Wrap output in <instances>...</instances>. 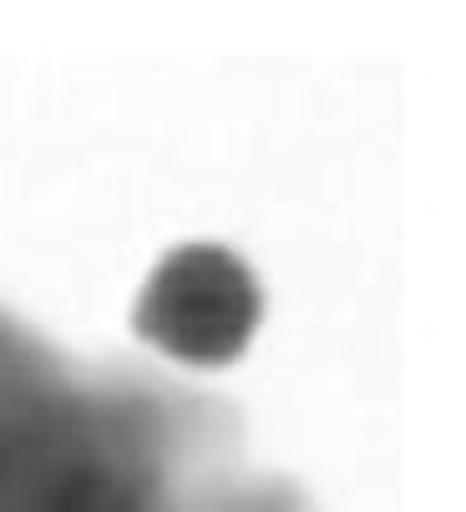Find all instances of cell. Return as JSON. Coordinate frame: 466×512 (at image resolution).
<instances>
[{
    "label": "cell",
    "mask_w": 466,
    "mask_h": 512,
    "mask_svg": "<svg viewBox=\"0 0 466 512\" xmlns=\"http://www.w3.org/2000/svg\"><path fill=\"white\" fill-rule=\"evenodd\" d=\"M0 512H294V497L254 482L213 401L0 315Z\"/></svg>",
    "instance_id": "6da1fadb"
}]
</instances>
